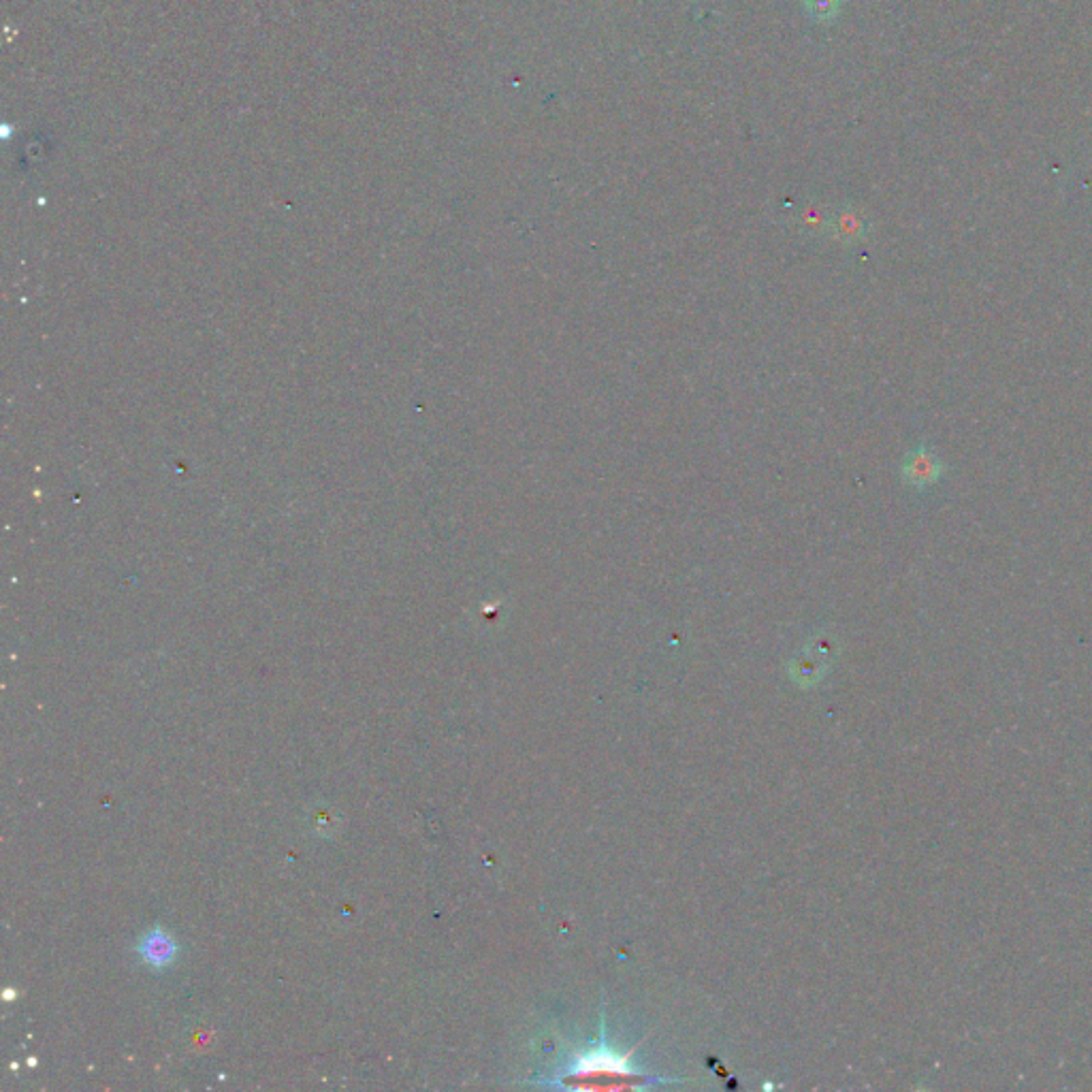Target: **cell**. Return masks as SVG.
<instances>
[{
	"mask_svg": "<svg viewBox=\"0 0 1092 1092\" xmlns=\"http://www.w3.org/2000/svg\"><path fill=\"white\" fill-rule=\"evenodd\" d=\"M868 233V220L860 209L851 205H843L837 212H832L830 231L828 237H835L843 244H856L865 239Z\"/></svg>",
	"mask_w": 1092,
	"mask_h": 1092,
	"instance_id": "obj_1",
	"label": "cell"
},
{
	"mask_svg": "<svg viewBox=\"0 0 1092 1092\" xmlns=\"http://www.w3.org/2000/svg\"><path fill=\"white\" fill-rule=\"evenodd\" d=\"M139 954L143 958V962H148L152 969H165V966L176 961L178 945L174 941V937H169L165 931H160V928H154V931H150L141 938Z\"/></svg>",
	"mask_w": 1092,
	"mask_h": 1092,
	"instance_id": "obj_2",
	"label": "cell"
},
{
	"mask_svg": "<svg viewBox=\"0 0 1092 1092\" xmlns=\"http://www.w3.org/2000/svg\"><path fill=\"white\" fill-rule=\"evenodd\" d=\"M938 472H941V469H938L937 459L933 455H928L926 450H915V453L905 459L903 476L915 487H924L928 483H933Z\"/></svg>",
	"mask_w": 1092,
	"mask_h": 1092,
	"instance_id": "obj_3",
	"label": "cell"
},
{
	"mask_svg": "<svg viewBox=\"0 0 1092 1092\" xmlns=\"http://www.w3.org/2000/svg\"><path fill=\"white\" fill-rule=\"evenodd\" d=\"M830 220H832L830 209L819 203H807L796 214V226L804 235L819 237V235H828Z\"/></svg>",
	"mask_w": 1092,
	"mask_h": 1092,
	"instance_id": "obj_4",
	"label": "cell"
},
{
	"mask_svg": "<svg viewBox=\"0 0 1092 1092\" xmlns=\"http://www.w3.org/2000/svg\"><path fill=\"white\" fill-rule=\"evenodd\" d=\"M804 12L818 24H828L839 15L843 0H802Z\"/></svg>",
	"mask_w": 1092,
	"mask_h": 1092,
	"instance_id": "obj_5",
	"label": "cell"
}]
</instances>
